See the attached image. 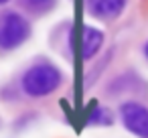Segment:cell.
Returning a JSON list of instances; mask_svg holds the SVG:
<instances>
[{
  "instance_id": "7a4b0ae2",
  "label": "cell",
  "mask_w": 148,
  "mask_h": 138,
  "mask_svg": "<svg viewBox=\"0 0 148 138\" xmlns=\"http://www.w3.org/2000/svg\"><path fill=\"white\" fill-rule=\"evenodd\" d=\"M29 37H31V25L23 14L14 10H6L0 14V49L4 51L18 49L23 43H27Z\"/></svg>"
},
{
  "instance_id": "8992f818",
  "label": "cell",
  "mask_w": 148,
  "mask_h": 138,
  "mask_svg": "<svg viewBox=\"0 0 148 138\" xmlns=\"http://www.w3.org/2000/svg\"><path fill=\"white\" fill-rule=\"evenodd\" d=\"M21 4L25 10H29L33 14H47L49 10L55 8L57 0H21Z\"/></svg>"
},
{
  "instance_id": "52a82bcc",
  "label": "cell",
  "mask_w": 148,
  "mask_h": 138,
  "mask_svg": "<svg viewBox=\"0 0 148 138\" xmlns=\"http://www.w3.org/2000/svg\"><path fill=\"white\" fill-rule=\"evenodd\" d=\"M6 2H10V0H0V6H2V4H6Z\"/></svg>"
},
{
  "instance_id": "5b68a950",
  "label": "cell",
  "mask_w": 148,
  "mask_h": 138,
  "mask_svg": "<svg viewBox=\"0 0 148 138\" xmlns=\"http://www.w3.org/2000/svg\"><path fill=\"white\" fill-rule=\"evenodd\" d=\"M101 43H103V35H101L97 29L87 27V29L83 31V35H81V55H83L85 59L93 57V55L99 51Z\"/></svg>"
},
{
  "instance_id": "3957f363",
  "label": "cell",
  "mask_w": 148,
  "mask_h": 138,
  "mask_svg": "<svg viewBox=\"0 0 148 138\" xmlns=\"http://www.w3.org/2000/svg\"><path fill=\"white\" fill-rule=\"evenodd\" d=\"M122 120L130 132L140 138H148V110L136 102H128L122 106Z\"/></svg>"
},
{
  "instance_id": "ba28073f",
  "label": "cell",
  "mask_w": 148,
  "mask_h": 138,
  "mask_svg": "<svg viewBox=\"0 0 148 138\" xmlns=\"http://www.w3.org/2000/svg\"><path fill=\"white\" fill-rule=\"evenodd\" d=\"M144 51H146V57H148V43H146V49H144Z\"/></svg>"
},
{
  "instance_id": "6da1fadb",
  "label": "cell",
  "mask_w": 148,
  "mask_h": 138,
  "mask_svg": "<svg viewBox=\"0 0 148 138\" xmlns=\"http://www.w3.org/2000/svg\"><path fill=\"white\" fill-rule=\"evenodd\" d=\"M61 83V71L51 63H37L29 67L23 75V89L33 97H43L53 93Z\"/></svg>"
},
{
  "instance_id": "277c9868",
  "label": "cell",
  "mask_w": 148,
  "mask_h": 138,
  "mask_svg": "<svg viewBox=\"0 0 148 138\" xmlns=\"http://www.w3.org/2000/svg\"><path fill=\"white\" fill-rule=\"evenodd\" d=\"M126 0H89V10L97 19H114L122 12Z\"/></svg>"
}]
</instances>
